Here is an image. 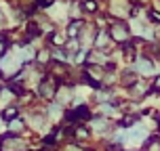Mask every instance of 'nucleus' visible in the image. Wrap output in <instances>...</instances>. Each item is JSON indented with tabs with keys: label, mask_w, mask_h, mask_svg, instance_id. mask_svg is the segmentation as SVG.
Listing matches in <instances>:
<instances>
[{
	"label": "nucleus",
	"mask_w": 160,
	"mask_h": 151,
	"mask_svg": "<svg viewBox=\"0 0 160 151\" xmlns=\"http://www.w3.org/2000/svg\"><path fill=\"white\" fill-rule=\"evenodd\" d=\"M17 67H19V63H17V59L15 57H4V59H2V69H4V72L7 73H13L17 69Z\"/></svg>",
	"instance_id": "obj_1"
}]
</instances>
